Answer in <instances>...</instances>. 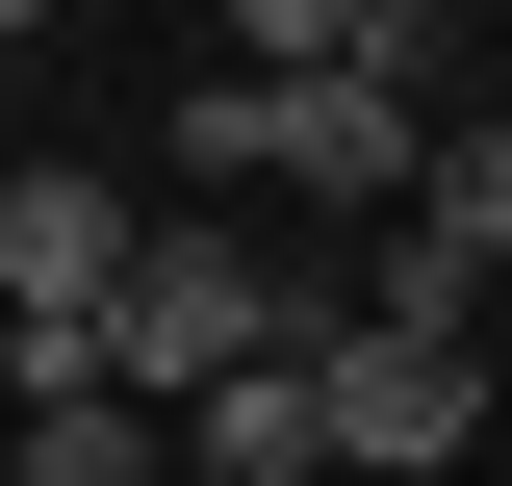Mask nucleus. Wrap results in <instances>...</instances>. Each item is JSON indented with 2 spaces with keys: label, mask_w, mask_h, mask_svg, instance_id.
<instances>
[{
  "label": "nucleus",
  "mask_w": 512,
  "mask_h": 486,
  "mask_svg": "<svg viewBox=\"0 0 512 486\" xmlns=\"http://www.w3.org/2000/svg\"><path fill=\"white\" fill-rule=\"evenodd\" d=\"M333 333V282H256L231 231H128V282H103V333H77V410H128V435H180L205 384H256V359H308Z\"/></svg>",
  "instance_id": "nucleus-1"
},
{
  "label": "nucleus",
  "mask_w": 512,
  "mask_h": 486,
  "mask_svg": "<svg viewBox=\"0 0 512 486\" xmlns=\"http://www.w3.org/2000/svg\"><path fill=\"white\" fill-rule=\"evenodd\" d=\"M308 435H333V486H461L487 333H461V307H333L308 333Z\"/></svg>",
  "instance_id": "nucleus-2"
},
{
  "label": "nucleus",
  "mask_w": 512,
  "mask_h": 486,
  "mask_svg": "<svg viewBox=\"0 0 512 486\" xmlns=\"http://www.w3.org/2000/svg\"><path fill=\"white\" fill-rule=\"evenodd\" d=\"M180 154H205V180H282V205H410L436 103H384V77H205Z\"/></svg>",
  "instance_id": "nucleus-3"
},
{
  "label": "nucleus",
  "mask_w": 512,
  "mask_h": 486,
  "mask_svg": "<svg viewBox=\"0 0 512 486\" xmlns=\"http://www.w3.org/2000/svg\"><path fill=\"white\" fill-rule=\"evenodd\" d=\"M128 231H154V205H128L103 154H26V180H0V333H26V384H77V333H103V282H128Z\"/></svg>",
  "instance_id": "nucleus-4"
},
{
  "label": "nucleus",
  "mask_w": 512,
  "mask_h": 486,
  "mask_svg": "<svg viewBox=\"0 0 512 486\" xmlns=\"http://www.w3.org/2000/svg\"><path fill=\"white\" fill-rule=\"evenodd\" d=\"M461 282H512V103H487V128H436V154H410V256H384L359 307H461Z\"/></svg>",
  "instance_id": "nucleus-5"
},
{
  "label": "nucleus",
  "mask_w": 512,
  "mask_h": 486,
  "mask_svg": "<svg viewBox=\"0 0 512 486\" xmlns=\"http://www.w3.org/2000/svg\"><path fill=\"white\" fill-rule=\"evenodd\" d=\"M231 77H384V103H410V77H436V0H256Z\"/></svg>",
  "instance_id": "nucleus-6"
},
{
  "label": "nucleus",
  "mask_w": 512,
  "mask_h": 486,
  "mask_svg": "<svg viewBox=\"0 0 512 486\" xmlns=\"http://www.w3.org/2000/svg\"><path fill=\"white\" fill-rule=\"evenodd\" d=\"M26 486H154V435H128V410H77V384H26Z\"/></svg>",
  "instance_id": "nucleus-7"
},
{
  "label": "nucleus",
  "mask_w": 512,
  "mask_h": 486,
  "mask_svg": "<svg viewBox=\"0 0 512 486\" xmlns=\"http://www.w3.org/2000/svg\"><path fill=\"white\" fill-rule=\"evenodd\" d=\"M0 103H26V26H0Z\"/></svg>",
  "instance_id": "nucleus-8"
},
{
  "label": "nucleus",
  "mask_w": 512,
  "mask_h": 486,
  "mask_svg": "<svg viewBox=\"0 0 512 486\" xmlns=\"http://www.w3.org/2000/svg\"><path fill=\"white\" fill-rule=\"evenodd\" d=\"M154 486H180V461H154Z\"/></svg>",
  "instance_id": "nucleus-9"
}]
</instances>
